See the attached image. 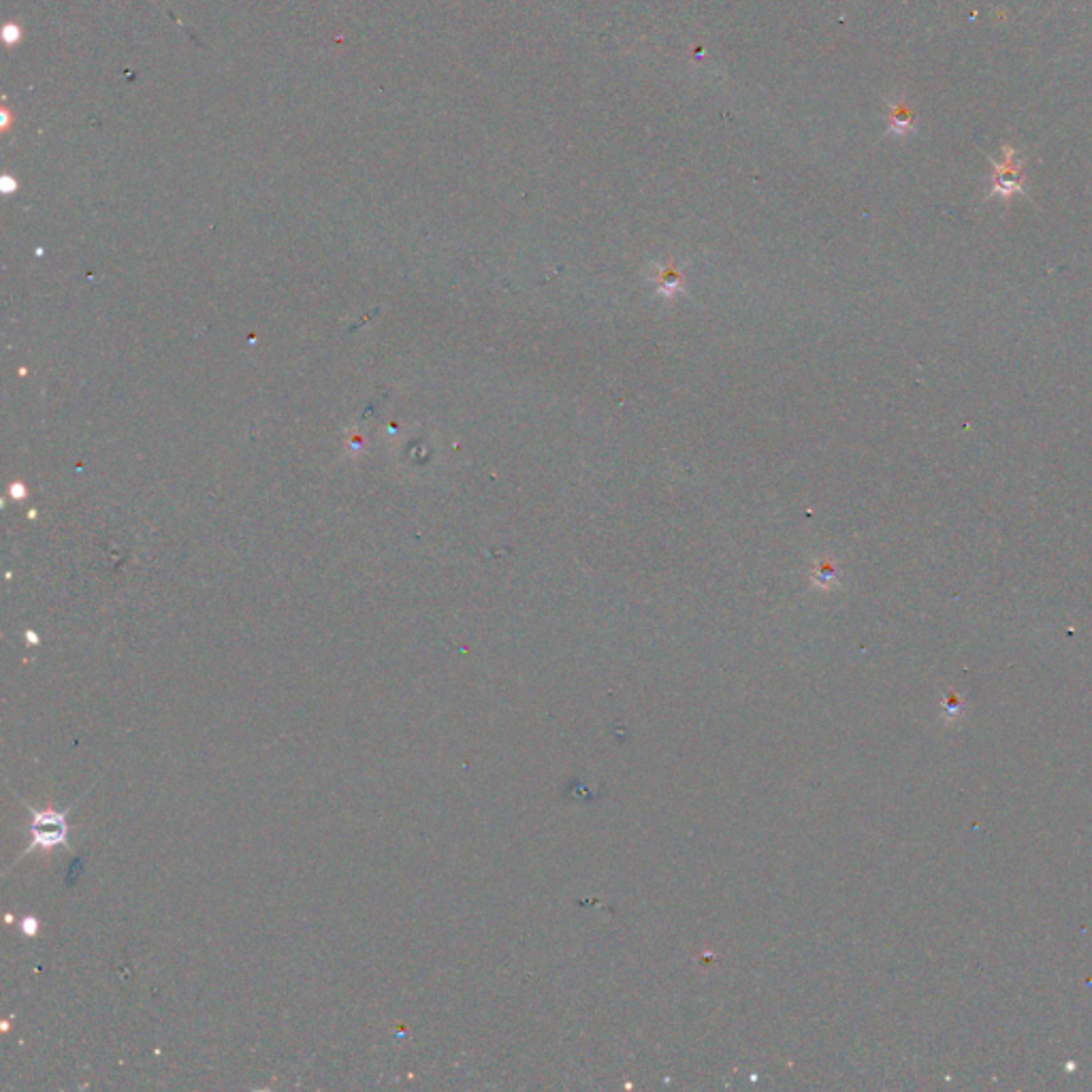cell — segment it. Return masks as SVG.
<instances>
[{
  "mask_svg": "<svg viewBox=\"0 0 1092 1092\" xmlns=\"http://www.w3.org/2000/svg\"><path fill=\"white\" fill-rule=\"evenodd\" d=\"M30 809V806H28ZM71 809H64V811H35L30 809L32 813V824H30V836H32V843L30 847L26 849V853H30L32 849H49V847H58V845H69V826H66V815H69Z\"/></svg>",
  "mask_w": 1092,
  "mask_h": 1092,
  "instance_id": "obj_1",
  "label": "cell"
},
{
  "mask_svg": "<svg viewBox=\"0 0 1092 1092\" xmlns=\"http://www.w3.org/2000/svg\"><path fill=\"white\" fill-rule=\"evenodd\" d=\"M990 162L995 164V177H993V189H990L988 197L1010 199L1014 195H1024L1020 160H1018L1016 149L1012 145H1003V160L1001 162H997L995 158H990Z\"/></svg>",
  "mask_w": 1092,
  "mask_h": 1092,
  "instance_id": "obj_2",
  "label": "cell"
},
{
  "mask_svg": "<svg viewBox=\"0 0 1092 1092\" xmlns=\"http://www.w3.org/2000/svg\"><path fill=\"white\" fill-rule=\"evenodd\" d=\"M889 132L894 134H909L914 130V115L909 111V107H906L904 103H892V107H889Z\"/></svg>",
  "mask_w": 1092,
  "mask_h": 1092,
  "instance_id": "obj_3",
  "label": "cell"
},
{
  "mask_svg": "<svg viewBox=\"0 0 1092 1092\" xmlns=\"http://www.w3.org/2000/svg\"><path fill=\"white\" fill-rule=\"evenodd\" d=\"M961 711H963V700H961L959 694L952 692L950 698L946 700V715H948V719H956L961 715Z\"/></svg>",
  "mask_w": 1092,
  "mask_h": 1092,
  "instance_id": "obj_4",
  "label": "cell"
},
{
  "mask_svg": "<svg viewBox=\"0 0 1092 1092\" xmlns=\"http://www.w3.org/2000/svg\"><path fill=\"white\" fill-rule=\"evenodd\" d=\"M20 37H22V30H20L18 26H15V24H7V26H5V35H3V39H5L7 45L18 43Z\"/></svg>",
  "mask_w": 1092,
  "mask_h": 1092,
  "instance_id": "obj_5",
  "label": "cell"
},
{
  "mask_svg": "<svg viewBox=\"0 0 1092 1092\" xmlns=\"http://www.w3.org/2000/svg\"><path fill=\"white\" fill-rule=\"evenodd\" d=\"M37 927H39L37 920H32V918H26V920L22 922V931H24L28 937H32V935L37 933Z\"/></svg>",
  "mask_w": 1092,
  "mask_h": 1092,
  "instance_id": "obj_6",
  "label": "cell"
}]
</instances>
